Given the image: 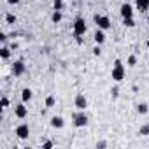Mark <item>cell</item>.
Listing matches in <instances>:
<instances>
[{
  "mask_svg": "<svg viewBox=\"0 0 149 149\" xmlns=\"http://www.w3.org/2000/svg\"><path fill=\"white\" fill-rule=\"evenodd\" d=\"M137 112H139V114H147V112H149L147 104H139V105H137Z\"/></svg>",
  "mask_w": 149,
  "mask_h": 149,
  "instance_id": "5bb4252c",
  "label": "cell"
},
{
  "mask_svg": "<svg viewBox=\"0 0 149 149\" xmlns=\"http://www.w3.org/2000/svg\"><path fill=\"white\" fill-rule=\"evenodd\" d=\"M6 19H7V23H9V25H14V23H16V16H14V14H11V13L6 16Z\"/></svg>",
  "mask_w": 149,
  "mask_h": 149,
  "instance_id": "ffe728a7",
  "label": "cell"
},
{
  "mask_svg": "<svg viewBox=\"0 0 149 149\" xmlns=\"http://www.w3.org/2000/svg\"><path fill=\"white\" fill-rule=\"evenodd\" d=\"M16 135H18L19 139H28V135H30V126H28L26 123L18 125V126H16Z\"/></svg>",
  "mask_w": 149,
  "mask_h": 149,
  "instance_id": "5b68a950",
  "label": "cell"
},
{
  "mask_svg": "<svg viewBox=\"0 0 149 149\" xmlns=\"http://www.w3.org/2000/svg\"><path fill=\"white\" fill-rule=\"evenodd\" d=\"M56 104V98L53 97V95H49V97H46V107H53Z\"/></svg>",
  "mask_w": 149,
  "mask_h": 149,
  "instance_id": "e0dca14e",
  "label": "cell"
},
{
  "mask_svg": "<svg viewBox=\"0 0 149 149\" xmlns=\"http://www.w3.org/2000/svg\"><path fill=\"white\" fill-rule=\"evenodd\" d=\"M100 53H102V51H100V47H98V46H97V47H95V49H93V54H95V56H98V54H100Z\"/></svg>",
  "mask_w": 149,
  "mask_h": 149,
  "instance_id": "d4e9b609",
  "label": "cell"
},
{
  "mask_svg": "<svg viewBox=\"0 0 149 149\" xmlns=\"http://www.w3.org/2000/svg\"><path fill=\"white\" fill-rule=\"evenodd\" d=\"M119 13H121L123 18H133V7L130 4H123L121 9H119Z\"/></svg>",
  "mask_w": 149,
  "mask_h": 149,
  "instance_id": "9c48e42d",
  "label": "cell"
},
{
  "mask_svg": "<svg viewBox=\"0 0 149 149\" xmlns=\"http://www.w3.org/2000/svg\"><path fill=\"white\" fill-rule=\"evenodd\" d=\"M146 44H147V47H149V39H147V42H146Z\"/></svg>",
  "mask_w": 149,
  "mask_h": 149,
  "instance_id": "83f0119b",
  "label": "cell"
},
{
  "mask_svg": "<svg viewBox=\"0 0 149 149\" xmlns=\"http://www.w3.org/2000/svg\"><path fill=\"white\" fill-rule=\"evenodd\" d=\"M74 104H76V109H77V111H84V109L88 107V100H86V97H84L83 93L76 95V100H74Z\"/></svg>",
  "mask_w": 149,
  "mask_h": 149,
  "instance_id": "8992f818",
  "label": "cell"
},
{
  "mask_svg": "<svg viewBox=\"0 0 149 149\" xmlns=\"http://www.w3.org/2000/svg\"><path fill=\"white\" fill-rule=\"evenodd\" d=\"M32 97H33V93H32V90H30V88H25V90L21 91V98H23V102H30V100H32Z\"/></svg>",
  "mask_w": 149,
  "mask_h": 149,
  "instance_id": "4fadbf2b",
  "label": "cell"
},
{
  "mask_svg": "<svg viewBox=\"0 0 149 149\" xmlns=\"http://www.w3.org/2000/svg\"><path fill=\"white\" fill-rule=\"evenodd\" d=\"M53 146H54V144H53L51 140H46V142L42 144V147H44V149H49V147H53Z\"/></svg>",
  "mask_w": 149,
  "mask_h": 149,
  "instance_id": "cb8c5ba5",
  "label": "cell"
},
{
  "mask_svg": "<svg viewBox=\"0 0 149 149\" xmlns=\"http://www.w3.org/2000/svg\"><path fill=\"white\" fill-rule=\"evenodd\" d=\"M26 72V67H25V63L19 60V61H14V65H13V74L14 76H23V74Z\"/></svg>",
  "mask_w": 149,
  "mask_h": 149,
  "instance_id": "ba28073f",
  "label": "cell"
},
{
  "mask_svg": "<svg viewBox=\"0 0 149 149\" xmlns=\"http://www.w3.org/2000/svg\"><path fill=\"white\" fill-rule=\"evenodd\" d=\"M14 114H16V118L25 119V118L28 116V109H26V105H25V104H18V105L14 107Z\"/></svg>",
  "mask_w": 149,
  "mask_h": 149,
  "instance_id": "52a82bcc",
  "label": "cell"
},
{
  "mask_svg": "<svg viewBox=\"0 0 149 149\" xmlns=\"http://www.w3.org/2000/svg\"><path fill=\"white\" fill-rule=\"evenodd\" d=\"M95 23H97V26L100 28V30H109L111 28V19L107 18V16H95Z\"/></svg>",
  "mask_w": 149,
  "mask_h": 149,
  "instance_id": "3957f363",
  "label": "cell"
},
{
  "mask_svg": "<svg viewBox=\"0 0 149 149\" xmlns=\"http://www.w3.org/2000/svg\"><path fill=\"white\" fill-rule=\"evenodd\" d=\"M123 25L128 26V28H133L135 26V19L133 18H123Z\"/></svg>",
  "mask_w": 149,
  "mask_h": 149,
  "instance_id": "2e32d148",
  "label": "cell"
},
{
  "mask_svg": "<svg viewBox=\"0 0 149 149\" xmlns=\"http://www.w3.org/2000/svg\"><path fill=\"white\" fill-rule=\"evenodd\" d=\"M9 105V98L7 97H2V102H0V107H2V109H6Z\"/></svg>",
  "mask_w": 149,
  "mask_h": 149,
  "instance_id": "7402d4cb",
  "label": "cell"
},
{
  "mask_svg": "<svg viewBox=\"0 0 149 149\" xmlns=\"http://www.w3.org/2000/svg\"><path fill=\"white\" fill-rule=\"evenodd\" d=\"M111 93H112V97H114V98H116V97H118V95H119V90H118V88H114V90H112V91H111Z\"/></svg>",
  "mask_w": 149,
  "mask_h": 149,
  "instance_id": "484cf974",
  "label": "cell"
},
{
  "mask_svg": "<svg viewBox=\"0 0 149 149\" xmlns=\"http://www.w3.org/2000/svg\"><path fill=\"white\" fill-rule=\"evenodd\" d=\"M125 74H126L125 65H123L119 60H116V61H114V67H112V79H114L116 83H121V81L125 79Z\"/></svg>",
  "mask_w": 149,
  "mask_h": 149,
  "instance_id": "6da1fadb",
  "label": "cell"
},
{
  "mask_svg": "<svg viewBox=\"0 0 149 149\" xmlns=\"http://www.w3.org/2000/svg\"><path fill=\"white\" fill-rule=\"evenodd\" d=\"M0 54H2V58H4V60H7V58L11 56V49L4 46V47H2V51H0Z\"/></svg>",
  "mask_w": 149,
  "mask_h": 149,
  "instance_id": "d6986e66",
  "label": "cell"
},
{
  "mask_svg": "<svg viewBox=\"0 0 149 149\" xmlns=\"http://www.w3.org/2000/svg\"><path fill=\"white\" fill-rule=\"evenodd\" d=\"M128 65H130V67H135V65H137V56H135V54H132V56L128 58Z\"/></svg>",
  "mask_w": 149,
  "mask_h": 149,
  "instance_id": "44dd1931",
  "label": "cell"
},
{
  "mask_svg": "<svg viewBox=\"0 0 149 149\" xmlns=\"http://www.w3.org/2000/svg\"><path fill=\"white\" fill-rule=\"evenodd\" d=\"M53 9L54 11H61L63 9V0H54V2H53Z\"/></svg>",
  "mask_w": 149,
  "mask_h": 149,
  "instance_id": "ac0fdd59",
  "label": "cell"
},
{
  "mask_svg": "<svg viewBox=\"0 0 149 149\" xmlns=\"http://www.w3.org/2000/svg\"><path fill=\"white\" fill-rule=\"evenodd\" d=\"M61 18H63V16H61V11H54V13H53V16H51L53 23H60V21H61Z\"/></svg>",
  "mask_w": 149,
  "mask_h": 149,
  "instance_id": "9a60e30c",
  "label": "cell"
},
{
  "mask_svg": "<svg viewBox=\"0 0 149 149\" xmlns=\"http://www.w3.org/2000/svg\"><path fill=\"white\" fill-rule=\"evenodd\" d=\"M86 23H84V19L83 18H77L76 21H74V35L76 37H81V35H84L86 33Z\"/></svg>",
  "mask_w": 149,
  "mask_h": 149,
  "instance_id": "7a4b0ae2",
  "label": "cell"
},
{
  "mask_svg": "<svg viewBox=\"0 0 149 149\" xmlns=\"http://www.w3.org/2000/svg\"><path fill=\"white\" fill-rule=\"evenodd\" d=\"M51 126H53V128H63V126H65L63 118H61V116H54V118H51Z\"/></svg>",
  "mask_w": 149,
  "mask_h": 149,
  "instance_id": "8fae6325",
  "label": "cell"
},
{
  "mask_svg": "<svg viewBox=\"0 0 149 149\" xmlns=\"http://www.w3.org/2000/svg\"><path fill=\"white\" fill-rule=\"evenodd\" d=\"M7 2H9L11 6H16V4H19V0H7Z\"/></svg>",
  "mask_w": 149,
  "mask_h": 149,
  "instance_id": "4316f807",
  "label": "cell"
},
{
  "mask_svg": "<svg viewBox=\"0 0 149 149\" xmlns=\"http://www.w3.org/2000/svg\"><path fill=\"white\" fill-rule=\"evenodd\" d=\"M93 39H95V42H97V44H104V42H105V33H104V30H100V28H98V30L95 32Z\"/></svg>",
  "mask_w": 149,
  "mask_h": 149,
  "instance_id": "7c38bea8",
  "label": "cell"
},
{
  "mask_svg": "<svg viewBox=\"0 0 149 149\" xmlns=\"http://www.w3.org/2000/svg\"><path fill=\"white\" fill-rule=\"evenodd\" d=\"M140 135H149V125H144L140 128Z\"/></svg>",
  "mask_w": 149,
  "mask_h": 149,
  "instance_id": "603a6c76",
  "label": "cell"
},
{
  "mask_svg": "<svg viewBox=\"0 0 149 149\" xmlns=\"http://www.w3.org/2000/svg\"><path fill=\"white\" fill-rule=\"evenodd\" d=\"M74 125H76L77 128H83V126H86L88 125V116L81 111V112H77L76 116H74Z\"/></svg>",
  "mask_w": 149,
  "mask_h": 149,
  "instance_id": "277c9868",
  "label": "cell"
},
{
  "mask_svg": "<svg viewBox=\"0 0 149 149\" xmlns=\"http://www.w3.org/2000/svg\"><path fill=\"white\" fill-rule=\"evenodd\" d=\"M135 7H137L140 13L149 11V0H135Z\"/></svg>",
  "mask_w": 149,
  "mask_h": 149,
  "instance_id": "30bf717a",
  "label": "cell"
}]
</instances>
